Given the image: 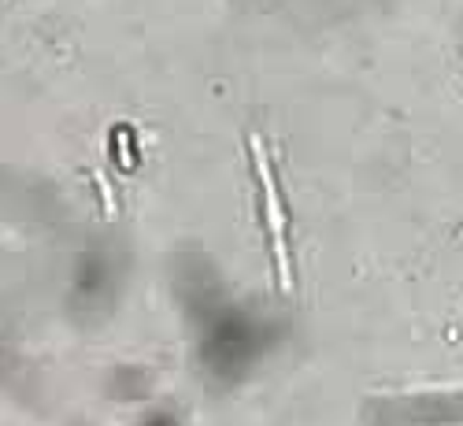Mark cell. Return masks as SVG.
Here are the masks:
<instances>
[{"mask_svg": "<svg viewBox=\"0 0 463 426\" xmlns=\"http://www.w3.org/2000/svg\"><path fill=\"white\" fill-rule=\"evenodd\" d=\"M252 164L263 185V212H267V230H271V249H275V267H279V286L289 293L293 289V267H289V249H286V208L279 197V182L271 175V156L260 137H252Z\"/></svg>", "mask_w": 463, "mask_h": 426, "instance_id": "6da1fadb", "label": "cell"}]
</instances>
